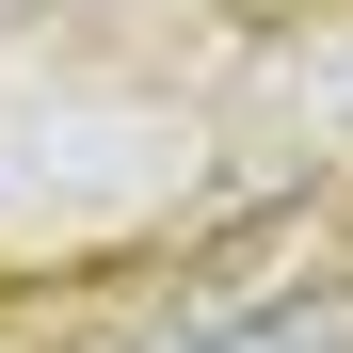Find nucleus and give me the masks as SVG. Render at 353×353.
Returning a JSON list of instances; mask_svg holds the SVG:
<instances>
[{"instance_id": "f257e3e1", "label": "nucleus", "mask_w": 353, "mask_h": 353, "mask_svg": "<svg viewBox=\"0 0 353 353\" xmlns=\"http://www.w3.org/2000/svg\"><path fill=\"white\" fill-rule=\"evenodd\" d=\"M353 321L337 305H257V321H225V337H193V353H337Z\"/></svg>"}]
</instances>
